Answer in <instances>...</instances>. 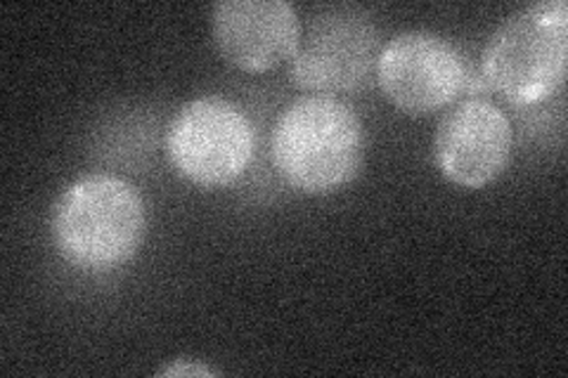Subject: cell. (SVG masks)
I'll return each instance as SVG.
<instances>
[{
    "instance_id": "1",
    "label": "cell",
    "mask_w": 568,
    "mask_h": 378,
    "mask_svg": "<svg viewBox=\"0 0 568 378\" xmlns=\"http://www.w3.org/2000/svg\"><path fill=\"white\" fill-rule=\"evenodd\" d=\"M50 239L58 254L83 273H110L145 239L140 192L114 175H85L64 187L50 211Z\"/></svg>"
},
{
    "instance_id": "2",
    "label": "cell",
    "mask_w": 568,
    "mask_h": 378,
    "mask_svg": "<svg viewBox=\"0 0 568 378\" xmlns=\"http://www.w3.org/2000/svg\"><path fill=\"white\" fill-rule=\"evenodd\" d=\"M365 125L342 100L311 95L277 119L271 152L292 190L320 196L346 187L365 161Z\"/></svg>"
},
{
    "instance_id": "3",
    "label": "cell",
    "mask_w": 568,
    "mask_h": 378,
    "mask_svg": "<svg viewBox=\"0 0 568 378\" xmlns=\"http://www.w3.org/2000/svg\"><path fill=\"white\" fill-rule=\"evenodd\" d=\"M566 64L568 6L542 0L493 31L481 55V79L511 104H538L564 85Z\"/></svg>"
},
{
    "instance_id": "4",
    "label": "cell",
    "mask_w": 568,
    "mask_h": 378,
    "mask_svg": "<svg viewBox=\"0 0 568 378\" xmlns=\"http://www.w3.org/2000/svg\"><path fill=\"white\" fill-rule=\"evenodd\" d=\"M379 52L382 33L365 8H317L301 33L290 74L308 93H358L377 79Z\"/></svg>"
},
{
    "instance_id": "5",
    "label": "cell",
    "mask_w": 568,
    "mask_h": 378,
    "mask_svg": "<svg viewBox=\"0 0 568 378\" xmlns=\"http://www.w3.org/2000/svg\"><path fill=\"white\" fill-rule=\"evenodd\" d=\"M256 133L230 100L209 95L187 102L166 133V156L178 175L200 187H225L252 164Z\"/></svg>"
},
{
    "instance_id": "6",
    "label": "cell",
    "mask_w": 568,
    "mask_h": 378,
    "mask_svg": "<svg viewBox=\"0 0 568 378\" xmlns=\"http://www.w3.org/2000/svg\"><path fill=\"white\" fill-rule=\"evenodd\" d=\"M377 81L386 100L410 116L453 104L469 83L462 52L432 31H403L382 45Z\"/></svg>"
},
{
    "instance_id": "7",
    "label": "cell",
    "mask_w": 568,
    "mask_h": 378,
    "mask_svg": "<svg viewBox=\"0 0 568 378\" xmlns=\"http://www.w3.org/2000/svg\"><path fill=\"white\" fill-rule=\"evenodd\" d=\"M434 159L453 185L478 190L495 183L511 159L509 119L490 100L459 102L438 125Z\"/></svg>"
},
{
    "instance_id": "8",
    "label": "cell",
    "mask_w": 568,
    "mask_h": 378,
    "mask_svg": "<svg viewBox=\"0 0 568 378\" xmlns=\"http://www.w3.org/2000/svg\"><path fill=\"white\" fill-rule=\"evenodd\" d=\"M211 31L223 60L261 74L294 58L301 20L287 0H221L211 10Z\"/></svg>"
},
{
    "instance_id": "9",
    "label": "cell",
    "mask_w": 568,
    "mask_h": 378,
    "mask_svg": "<svg viewBox=\"0 0 568 378\" xmlns=\"http://www.w3.org/2000/svg\"><path fill=\"white\" fill-rule=\"evenodd\" d=\"M221 371L213 369L200 359H175L173 365H166L164 369H159L156 376H219Z\"/></svg>"
}]
</instances>
